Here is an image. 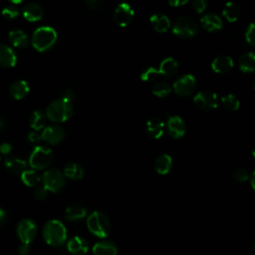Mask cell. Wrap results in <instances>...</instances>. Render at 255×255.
Wrapping results in <instances>:
<instances>
[{"label":"cell","mask_w":255,"mask_h":255,"mask_svg":"<svg viewBox=\"0 0 255 255\" xmlns=\"http://www.w3.org/2000/svg\"><path fill=\"white\" fill-rule=\"evenodd\" d=\"M198 32V26L196 22L188 16L178 17L172 24V33L183 39L193 38Z\"/></svg>","instance_id":"cell-5"},{"label":"cell","mask_w":255,"mask_h":255,"mask_svg":"<svg viewBox=\"0 0 255 255\" xmlns=\"http://www.w3.org/2000/svg\"><path fill=\"white\" fill-rule=\"evenodd\" d=\"M64 137L65 130L58 125L46 127L41 133V139L45 140L50 144H58L63 141Z\"/></svg>","instance_id":"cell-12"},{"label":"cell","mask_w":255,"mask_h":255,"mask_svg":"<svg viewBox=\"0 0 255 255\" xmlns=\"http://www.w3.org/2000/svg\"><path fill=\"white\" fill-rule=\"evenodd\" d=\"M67 249L73 255H86L89 251V244L85 238L74 236L68 241Z\"/></svg>","instance_id":"cell-14"},{"label":"cell","mask_w":255,"mask_h":255,"mask_svg":"<svg viewBox=\"0 0 255 255\" xmlns=\"http://www.w3.org/2000/svg\"><path fill=\"white\" fill-rule=\"evenodd\" d=\"M4 165L12 174H21L27 169V162L19 157H8L5 159Z\"/></svg>","instance_id":"cell-21"},{"label":"cell","mask_w":255,"mask_h":255,"mask_svg":"<svg viewBox=\"0 0 255 255\" xmlns=\"http://www.w3.org/2000/svg\"><path fill=\"white\" fill-rule=\"evenodd\" d=\"M57 32L50 26H42L37 28L32 35V46L38 52H46L50 50L57 41Z\"/></svg>","instance_id":"cell-3"},{"label":"cell","mask_w":255,"mask_h":255,"mask_svg":"<svg viewBox=\"0 0 255 255\" xmlns=\"http://www.w3.org/2000/svg\"><path fill=\"white\" fill-rule=\"evenodd\" d=\"M234 62L231 57L226 55H220L213 59L211 62V69L217 74L228 73L233 68Z\"/></svg>","instance_id":"cell-16"},{"label":"cell","mask_w":255,"mask_h":255,"mask_svg":"<svg viewBox=\"0 0 255 255\" xmlns=\"http://www.w3.org/2000/svg\"><path fill=\"white\" fill-rule=\"evenodd\" d=\"M0 159H1V157H0Z\"/></svg>","instance_id":"cell-50"},{"label":"cell","mask_w":255,"mask_h":255,"mask_svg":"<svg viewBox=\"0 0 255 255\" xmlns=\"http://www.w3.org/2000/svg\"><path fill=\"white\" fill-rule=\"evenodd\" d=\"M7 218H8V215H7V212L0 207V226L4 225L7 221Z\"/></svg>","instance_id":"cell-46"},{"label":"cell","mask_w":255,"mask_h":255,"mask_svg":"<svg viewBox=\"0 0 255 255\" xmlns=\"http://www.w3.org/2000/svg\"><path fill=\"white\" fill-rule=\"evenodd\" d=\"M249 175L248 172L243 169V168H237L234 172H233V178L237 181V182H244L248 179Z\"/></svg>","instance_id":"cell-38"},{"label":"cell","mask_w":255,"mask_h":255,"mask_svg":"<svg viewBox=\"0 0 255 255\" xmlns=\"http://www.w3.org/2000/svg\"><path fill=\"white\" fill-rule=\"evenodd\" d=\"M194 105L202 111H211L217 107V95L208 90L200 91L193 98Z\"/></svg>","instance_id":"cell-9"},{"label":"cell","mask_w":255,"mask_h":255,"mask_svg":"<svg viewBox=\"0 0 255 255\" xmlns=\"http://www.w3.org/2000/svg\"><path fill=\"white\" fill-rule=\"evenodd\" d=\"M221 103L223 107L228 111H236L240 106V101L234 95H225L221 98Z\"/></svg>","instance_id":"cell-34"},{"label":"cell","mask_w":255,"mask_h":255,"mask_svg":"<svg viewBox=\"0 0 255 255\" xmlns=\"http://www.w3.org/2000/svg\"><path fill=\"white\" fill-rule=\"evenodd\" d=\"M17 251H18L19 255H28L30 253V245L29 244H25V243H21L18 246Z\"/></svg>","instance_id":"cell-43"},{"label":"cell","mask_w":255,"mask_h":255,"mask_svg":"<svg viewBox=\"0 0 255 255\" xmlns=\"http://www.w3.org/2000/svg\"><path fill=\"white\" fill-rule=\"evenodd\" d=\"M86 6L91 10L97 11V10L101 9L102 2L99 0H88V1H86Z\"/></svg>","instance_id":"cell-41"},{"label":"cell","mask_w":255,"mask_h":255,"mask_svg":"<svg viewBox=\"0 0 255 255\" xmlns=\"http://www.w3.org/2000/svg\"><path fill=\"white\" fill-rule=\"evenodd\" d=\"M94 255H118V247L111 241H101L93 246Z\"/></svg>","instance_id":"cell-22"},{"label":"cell","mask_w":255,"mask_h":255,"mask_svg":"<svg viewBox=\"0 0 255 255\" xmlns=\"http://www.w3.org/2000/svg\"><path fill=\"white\" fill-rule=\"evenodd\" d=\"M28 140L31 142V143H37L41 140V134L38 132V131H31L29 132L28 134Z\"/></svg>","instance_id":"cell-42"},{"label":"cell","mask_w":255,"mask_h":255,"mask_svg":"<svg viewBox=\"0 0 255 255\" xmlns=\"http://www.w3.org/2000/svg\"><path fill=\"white\" fill-rule=\"evenodd\" d=\"M187 1L184 0V1H179V0H171L168 2V4L172 7H178V6H181V5H184L186 4Z\"/></svg>","instance_id":"cell-47"},{"label":"cell","mask_w":255,"mask_h":255,"mask_svg":"<svg viewBox=\"0 0 255 255\" xmlns=\"http://www.w3.org/2000/svg\"><path fill=\"white\" fill-rule=\"evenodd\" d=\"M157 76H160L158 70L155 69V68L149 67V68L145 69L144 71H142V73H141V75H140V79H141V81L148 82V81L154 80Z\"/></svg>","instance_id":"cell-36"},{"label":"cell","mask_w":255,"mask_h":255,"mask_svg":"<svg viewBox=\"0 0 255 255\" xmlns=\"http://www.w3.org/2000/svg\"><path fill=\"white\" fill-rule=\"evenodd\" d=\"M64 175L73 180H79L84 176V169L80 164L71 161L65 165Z\"/></svg>","instance_id":"cell-29"},{"label":"cell","mask_w":255,"mask_h":255,"mask_svg":"<svg viewBox=\"0 0 255 255\" xmlns=\"http://www.w3.org/2000/svg\"><path fill=\"white\" fill-rule=\"evenodd\" d=\"M9 92L15 100H22L29 93V85L24 80L16 81L11 85Z\"/></svg>","instance_id":"cell-24"},{"label":"cell","mask_w":255,"mask_h":255,"mask_svg":"<svg viewBox=\"0 0 255 255\" xmlns=\"http://www.w3.org/2000/svg\"><path fill=\"white\" fill-rule=\"evenodd\" d=\"M43 186L51 192H59L65 186V175L58 168H50L46 170L42 177Z\"/></svg>","instance_id":"cell-7"},{"label":"cell","mask_w":255,"mask_h":255,"mask_svg":"<svg viewBox=\"0 0 255 255\" xmlns=\"http://www.w3.org/2000/svg\"><path fill=\"white\" fill-rule=\"evenodd\" d=\"M53 160V152L50 148L37 145L34 147L29 156V165L33 169H44L48 167Z\"/></svg>","instance_id":"cell-6"},{"label":"cell","mask_w":255,"mask_h":255,"mask_svg":"<svg viewBox=\"0 0 255 255\" xmlns=\"http://www.w3.org/2000/svg\"><path fill=\"white\" fill-rule=\"evenodd\" d=\"M12 150V145L9 142H2L0 143V153L1 154H8Z\"/></svg>","instance_id":"cell-45"},{"label":"cell","mask_w":255,"mask_h":255,"mask_svg":"<svg viewBox=\"0 0 255 255\" xmlns=\"http://www.w3.org/2000/svg\"><path fill=\"white\" fill-rule=\"evenodd\" d=\"M254 61H255V55L253 52H247V53L243 54L240 57L239 62H238L239 69L244 73L254 72V69H255Z\"/></svg>","instance_id":"cell-28"},{"label":"cell","mask_w":255,"mask_h":255,"mask_svg":"<svg viewBox=\"0 0 255 255\" xmlns=\"http://www.w3.org/2000/svg\"><path fill=\"white\" fill-rule=\"evenodd\" d=\"M10 43L16 48H26L29 44L28 36L22 30H12L8 35Z\"/></svg>","instance_id":"cell-26"},{"label":"cell","mask_w":255,"mask_h":255,"mask_svg":"<svg viewBox=\"0 0 255 255\" xmlns=\"http://www.w3.org/2000/svg\"><path fill=\"white\" fill-rule=\"evenodd\" d=\"M192 7L196 13H202L207 7V2L204 0H195L192 2Z\"/></svg>","instance_id":"cell-40"},{"label":"cell","mask_w":255,"mask_h":255,"mask_svg":"<svg viewBox=\"0 0 255 255\" xmlns=\"http://www.w3.org/2000/svg\"><path fill=\"white\" fill-rule=\"evenodd\" d=\"M46 115L42 111H34L29 118L30 127L35 130L39 131L45 127L46 124Z\"/></svg>","instance_id":"cell-31"},{"label":"cell","mask_w":255,"mask_h":255,"mask_svg":"<svg viewBox=\"0 0 255 255\" xmlns=\"http://www.w3.org/2000/svg\"><path fill=\"white\" fill-rule=\"evenodd\" d=\"M163 131L164 124L159 118L152 117L146 122V132L149 136L153 138H159L163 134Z\"/></svg>","instance_id":"cell-19"},{"label":"cell","mask_w":255,"mask_h":255,"mask_svg":"<svg viewBox=\"0 0 255 255\" xmlns=\"http://www.w3.org/2000/svg\"><path fill=\"white\" fill-rule=\"evenodd\" d=\"M196 87V80L194 76L190 74H186L179 79H177L172 87L171 90L174 91V93L180 97H186L190 95Z\"/></svg>","instance_id":"cell-10"},{"label":"cell","mask_w":255,"mask_h":255,"mask_svg":"<svg viewBox=\"0 0 255 255\" xmlns=\"http://www.w3.org/2000/svg\"><path fill=\"white\" fill-rule=\"evenodd\" d=\"M43 238L48 245L61 246L67 239V229L65 225L57 219L47 221L43 227Z\"/></svg>","instance_id":"cell-1"},{"label":"cell","mask_w":255,"mask_h":255,"mask_svg":"<svg viewBox=\"0 0 255 255\" xmlns=\"http://www.w3.org/2000/svg\"><path fill=\"white\" fill-rule=\"evenodd\" d=\"M151 92L154 96H156L158 98H164L170 94L171 87L168 83H166L164 81H159V82H156L152 86Z\"/></svg>","instance_id":"cell-33"},{"label":"cell","mask_w":255,"mask_h":255,"mask_svg":"<svg viewBox=\"0 0 255 255\" xmlns=\"http://www.w3.org/2000/svg\"><path fill=\"white\" fill-rule=\"evenodd\" d=\"M222 15L228 22H235L240 15V7L234 2H227L222 10Z\"/></svg>","instance_id":"cell-30"},{"label":"cell","mask_w":255,"mask_h":255,"mask_svg":"<svg viewBox=\"0 0 255 255\" xmlns=\"http://www.w3.org/2000/svg\"><path fill=\"white\" fill-rule=\"evenodd\" d=\"M44 10L38 3H28L23 8V16L29 22H37L43 18Z\"/></svg>","instance_id":"cell-18"},{"label":"cell","mask_w":255,"mask_h":255,"mask_svg":"<svg viewBox=\"0 0 255 255\" xmlns=\"http://www.w3.org/2000/svg\"><path fill=\"white\" fill-rule=\"evenodd\" d=\"M134 16V11L128 3L119 4L113 14L114 21L120 27L128 26Z\"/></svg>","instance_id":"cell-11"},{"label":"cell","mask_w":255,"mask_h":255,"mask_svg":"<svg viewBox=\"0 0 255 255\" xmlns=\"http://www.w3.org/2000/svg\"><path fill=\"white\" fill-rule=\"evenodd\" d=\"M73 105L71 101L65 98H59L53 101L46 109V118L54 123H63L69 120L73 115Z\"/></svg>","instance_id":"cell-2"},{"label":"cell","mask_w":255,"mask_h":255,"mask_svg":"<svg viewBox=\"0 0 255 255\" xmlns=\"http://www.w3.org/2000/svg\"><path fill=\"white\" fill-rule=\"evenodd\" d=\"M159 75L165 77H172L178 70V63L173 58H165L163 59L158 67Z\"/></svg>","instance_id":"cell-23"},{"label":"cell","mask_w":255,"mask_h":255,"mask_svg":"<svg viewBox=\"0 0 255 255\" xmlns=\"http://www.w3.org/2000/svg\"><path fill=\"white\" fill-rule=\"evenodd\" d=\"M16 233L21 243L30 244L37 235V226L33 220L25 218L17 224Z\"/></svg>","instance_id":"cell-8"},{"label":"cell","mask_w":255,"mask_h":255,"mask_svg":"<svg viewBox=\"0 0 255 255\" xmlns=\"http://www.w3.org/2000/svg\"><path fill=\"white\" fill-rule=\"evenodd\" d=\"M254 176H255V173L253 172L251 174V179H250V184H251V187L254 189Z\"/></svg>","instance_id":"cell-49"},{"label":"cell","mask_w":255,"mask_h":255,"mask_svg":"<svg viewBox=\"0 0 255 255\" xmlns=\"http://www.w3.org/2000/svg\"><path fill=\"white\" fill-rule=\"evenodd\" d=\"M5 128H6V121L2 116H0V130H3Z\"/></svg>","instance_id":"cell-48"},{"label":"cell","mask_w":255,"mask_h":255,"mask_svg":"<svg viewBox=\"0 0 255 255\" xmlns=\"http://www.w3.org/2000/svg\"><path fill=\"white\" fill-rule=\"evenodd\" d=\"M172 166V158L169 154H161L154 160V170L158 174H166L169 172Z\"/></svg>","instance_id":"cell-25"},{"label":"cell","mask_w":255,"mask_h":255,"mask_svg":"<svg viewBox=\"0 0 255 255\" xmlns=\"http://www.w3.org/2000/svg\"><path fill=\"white\" fill-rule=\"evenodd\" d=\"M75 97H76V93L74 92L73 89H71V88H66V89L64 90V92H63V97H62V98H65V99L71 101V100H73Z\"/></svg>","instance_id":"cell-44"},{"label":"cell","mask_w":255,"mask_h":255,"mask_svg":"<svg viewBox=\"0 0 255 255\" xmlns=\"http://www.w3.org/2000/svg\"><path fill=\"white\" fill-rule=\"evenodd\" d=\"M200 24L202 28L207 32L219 31L223 26L221 18L214 13H207L203 15L200 19Z\"/></svg>","instance_id":"cell-15"},{"label":"cell","mask_w":255,"mask_h":255,"mask_svg":"<svg viewBox=\"0 0 255 255\" xmlns=\"http://www.w3.org/2000/svg\"><path fill=\"white\" fill-rule=\"evenodd\" d=\"M1 13H2V16L5 19H7V20H14L19 15V9L16 6L9 5V6H6L5 8H3Z\"/></svg>","instance_id":"cell-35"},{"label":"cell","mask_w":255,"mask_h":255,"mask_svg":"<svg viewBox=\"0 0 255 255\" xmlns=\"http://www.w3.org/2000/svg\"><path fill=\"white\" fill-rule=\"evenodd\" d=\"M186 125L179 116H171L167 120V132L172 138H180L185 134Z\"/></svg>","instance_id":"cell-13"},{"label":"cell","mask_w":255,"mask_h":255,"mask_svg":"<svg viewBox=\"0 0 255 255\" xmlns=\"http://www.w3.org/2000/svg\"><path fill=\"white\" fill-rule=\"evenodd\" d=\"M17 63V57L11 47L6 44H0V66L12 68Z\"/></svg>","instance_id":"cell-17"},{"label":"cell","mask_w":255,"mask_h":255,"mask_svg":"<svg viewBox=\"0 0 255 255\" xmlns=\"http://www.w3.org/2000/svg\"><path fill=\"white\" fill-rule=\"evenodd\" d=\"M149 21L152 28L159 33L166 32L170 27V20L164 14H160V13L152 14L149 18Z\"/></svg>","instance_id":"cell-20"},{"label":"cell","mask_w":255,"mask_h":255,"mask_svg":"<svg viewBox=\"0 0 255 255\" xmlns=\"http://www.w3.org/2000/svg\"><path fill=\"white\" fill-rule=\"evenodd\" d=\"M48 196V190L44 187V186H40V187H37L35 190H34V197L37 199V200H44L46 199V197Z\"/></svg>","instance_id":"cell-39"},{"label":"cell","mask_w":255,"mask_h":255,"mask_svg":"<svg viewBox=\"0 0 255 255\" xmlns=\"http://www.w3.org/2000/svg\"><path fill=\"white\" fill-rule=\"evenodd\" d=\"M88 229L97 237L105 238L111 232V222L107 215L101 211L92 212L87 219Z\"/></svg>","instance_id":"cell-4"},{"label":"cell","mask_w":255,"mask_h":255,"mask_svg":"<svg viewBox=\"0 0 255 255\" xmlns=\"http://www.w3.org/2000/svg\"><path fill=\"white\" fill-rule=\"evenodd\" d=\"M20 176L22 182L29 187L37 185L41 180L40 175L34 169H26L20 174Z\"/></svg>","instance_id":"cell-32"},{"label":"cell","mask_w":255,"mask_h":255,"mask_svg":"<svg viewBox=\"0 0 255 255\" xmlns=\"http://www.w3.org/2000/svg\"><path fill=\"white\" fill-rule=\"evenodd\" d=\"M87 215V210L85 207L77 204L69 205L65 209V218L69 221H78L83 219Z\"/></svg>","instance_id":"cell-27"},{"label":"cell","mask_w":255,"mask_h":255,"mask_svg":"<svg viewBox=\"0 0 255 255\" xmlns=\"http://www.w3.org/2000/svg\"><path fill=\"white\" fill-rule=\"evenodd\" d=\"M245 40L248 44L254 45L255 43V25L254 23H250L245 31Z\"/></svg>","instance_id":"cell-37"}]
</instances>
